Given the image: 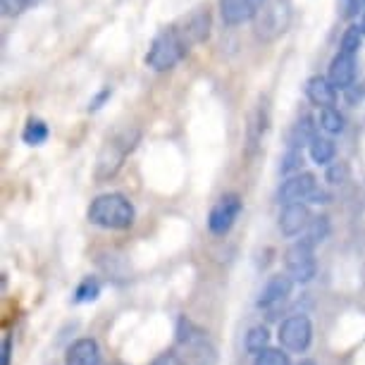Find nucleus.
<instances>
[{
	"label": "nucleus",
	"instance_id": "ddd939ff",
	"mask_svg": "<svg viewBox=\"0 0 365 365\" xmlns=\"http://www.w3.org/2000/svg\"><path fill=\"white\" fill-rule=\"evenodd\" d=\"M327 77L339 91L349 88L356 79V53H346V51L336 53L332 58V63H329Z\"/></svg>",
	"mask_w": 365,
	"mask_h": 365
},
{
	"label": "nucleus",
	"instance_id": "1a4fd4ad",
	"mask_svg": "<svg viewBox=\"0 0 365 365\" xmlns=\"http://www.w3.org/2000/svg\"><path fill=\"white\" fill-rule=\"evenodd\" d=\"M267 0H220V15L227 26H239L256 19Z\"/></svg>",
	"mask_w": 365,
	"mask_h": 365
},
{
	"label": "nucleus",
	"instance_id": "f3484780",
	"mask_svg": "<svg viewBox=\"0 0 365 365\" xmlns=\"http://www.w3.org/2000/svg\"><path fill=\"white\" fill-rule=\"evenodd\" d=\"M315 127L318 125H313V117H308V115H303L299 122L294 125L292 129V139H289V148H301L303 143H311L315 136Z\"/></svg>",
	"mask_w": 365,
	"mask_h": 365
},
{
	"label": "nucleus",
	"instance_id": "2f4dec72",
	"mask_svg": "<svg viewBox=\"0 0 365 365\" xmlns=\"http://www.w3.org/2000/svg\"><path fill=\"white\" fill-rule=\"evenodd\" d=\"M308 201H311V203H327V201H329V194H327V191H322V189L318 187V189L313 191L311 196H308Z\"/></svg>",
	"mask_w": 365,
	"mask_h": 365
},
{
	"label": "nucleus",
	"instance_id": "f03ea898",
	"mask_svg": "<svg viewBox=\"0 0 365 365\" xmlns=\"http://www.w3.org/2000/svg\"><path fill=\"white\" fill-rule=\"evenodd\" d=\"M187 51L189 43L184 41L182 31L177 26H170V29H163L153 38L146 55V65L155 72H168L187 55Z\"/></svg>",
	"mask_w": 365,
	"mask_h": 365
},
{
	"label": "nucleus",
	"instance_id": "2eb2a0df",
	"mask_svg": "<svg viewBox=\"0 0 365 365\" xmlns=\"http://www.w3.org/2000/svg\"><path fill=\"white\" fill-rule=\"evenodd\" d=\"M336 91H339V88L329 81V77H313V79H308V84H306L308 101L318 108H332L336 103Z\"/></svg>",
	"mask_w": 365,
	"mask_h": 365
},
{
	"label": "nucleus",
	"instance_id": "72a5a7b5",
	"mask_svg": "<svg viewBox=\"0 0 365 365\" xmlns=\"http://www.w3.org/2000/svg\"><path fill=\"white\" fill-rule=\"evenodd\" d=\"M296 365H315V361H311V358H301V361L296 363Z\"/></svg>",
	"mask_w": 365,
	"mask_h": 365
},
{
	"label": "nucleus",
	"instance_id": "6e6552de",
	"mask_svg": "<svg viewBox=\"0 0 365 365\" xmlns=\"http://www.w3.org/2000/svg\"><path fill=\"white\" fill-rule=\"evenodd\" d=\"M318 189V179L311 172H296L289 179L282 182V187L277 191V201L279 203H299V201H308V196Z\"/></svg>",
	"mask_w": 365,
	"mask_h": 365
},
{
	"label": "nucleus",
	"instance_id": "c756f323",
	"mask_svg": "<svg viewBox=\"0 0 365 365\" xmlns=\"http://www.w3.org/2000/svg\"><path fill=\"white\" fill-rule=\"evenodd\" d=\"M150 365H184V361H182V356H179L177 351H168V354L158 356Z\"/></svg>",
	"mask_w": 365,
	"mask_h": 365
},
{
	"label": "nucleus",
	"instance_id": "f8f14e48",
	"mask_svg": "<svg viewBox=\"0 0 365 365\" xmlns=\"http://www.w3.org/2000/svg\"><path fill=\"white\" fill-rule=\"evenodd\" d=\"M311 210L306 203H287L284 210L279 215V230L284 237H296V234L306 232V227L311 225Z\"/></svg>",
	"mask_w": 365,
	"mask_h": 365
},
{
	"label": "nucleus",
	"instance_id": "4468645a",
	"mask_svg": "<svg viewBox=\"0 0 365 365\" xmlns=\"http://www.w3.org/2000/svg\"><path fill=\"white\" fill-rule=\"evenodd\" d=\"M65 365H103L98 341L91 339V336L77 339L70 349H67Z\"/></svg>",
	"mask_w": 365,
	"mask_h": 365
},
{
	"label": "nucleus",
	"instance_id": "7c9ffc66",
	"mask_svg": "<svg viewBox=\"0 0 365 365\" xmlns=\"http://www.w3.org/2000/svg\"><path fill=\"white\" fill-rule=\"evenodd\" d=\"M10 358H12V339L5 336L3 346H0V365H10Z\"/></svg>",
	"mask_w": 365,
	"mask_h": 365
},
{
	"label": "nucleus",
	"instance_id": "473e14b6",
	"mask_svg": "<svg viewBox=\"0 0 365 365\" xmlns=\"http://www.w3.org/2000/svg\"><path fill=\"white\" fill-rule=\"evenodd\" d=\"M108 96H110V88H106V91H103V93L98 96V98H96V101L91 103V106H88V110H98V108H101V103L106 101Z\"/></svg>",
	"mask_w": 365,
	"mask_h": 365
},
{
	"label": "nucleus",
	"instance_id": "9b49d317",
	"mask_svg": "<svg viewBox=\"0 0 365 365\" xmlns=\"http://www.w3.org/2000/svg\"><path fill=\"white\" fill-rule=\"evenodd\" d=\"M210 26H212L210 12L208 10H196V12H191V15L184 19L177 29L182 31L184 41H187L189 48H191L196 43H203V41L210 36Z\"/></svg>",
	"mask_w": 365,
	"mask_h": 365
},
{
	"label": "nucleus",
	"instance_id": "f704fd0d",
	"mask_svg": "<svg viewBox=\"0 0 365 365\" xmlns=\"http://www.w3.org/2000/svg\"><path fill=\"white\" fill-rule=\"evenodd\" d=\"M361 31L365 34V12H363V19H361Z\"/></svg>",
	"mask_w": 365,
	"mask_h": 365
},
{
	"label": "nucleus",
	"instance_id": "39448f33",
	"mask_svg": "<svg viewBox=\"0 0 365 365\" xmlns=\"http://www.w3.org/2000/svg\"><path fill=\"white\" fill-rule=\"evenodd\" d=\"M284 265H287V274L299 284H306L315 277L318 272V263H315V246L306 244V241H299L292 249L284 253Z\"/></svg>",
	"mask_w": 365,
	"mask_h": 365
},
{
	"label": "nucleus",
	"instance_id": "5701e85b",
	"mask_svg": "<svg viewBox=\"0 0 365 365\" xmlns=\"http://www.w3.org/2000/svg\"><path fill=\"white\" fill-rule=\"evenodd\" d=\"M48 134H51V132H48L46 122L29 120V122H26V127H24V132H22V139H24V143H29V146H41V143H46Z\"/></svg>",
	"mask_w": 365,
	"mask_h": 365
},
{
	"label": "nucleus",
	"instance_id": "7ed1b4c3",
	"mask_svg": "<svg viewBox=\"0 0 365 365\" xmlns=\"http://www.w3.org/2000/svg\"><path fill=\"white\" fill-rule=\"evenodd\" d=\"M292 24V3L289 0H267L256 17V36L260 41H274Z\"/></svg>",
	"mask_w": 365,
	"mask_h": 365
},
{
	"label": "nucleus",
	"instance_id": "f257e3e1",
	"mask_svg": "<svg viewBox=\"0 0 365 365\" xmlns=\"http://www.w3.org/2000/svg\"><path fill=\"white\" fill-rule=\"evenodd\" d=\"M134 220V205L122 194H103L88 205V222L103 227V230H129Z\"/></svg>",
	"mask_w": 365,
	"mask_h": 365
},
{
	"label": "nucleus",
	"instance_id": "9d476101",
	"mask_svg": "<svg viewBox=\"0 0 365 365\" xmlns=\"http://www.w3.org/2000/svg\"><path fill=\"white\" fill-rule=\"evenodd\" d=\"M296 282L289 277V274H272L270 279L265 282L263 292L258 296V308H274L279 306L282 301H287L294 292Z\"/></svg>",
	"mask_w": 365,
	"mask_h": 365
},
{
	"label": "nucleus",
	"instance_id": "bb28decb",
	"mask_svg": "<svg viewBox=\"0 0 365 365\" xmlns=\"http://www.w3.org/2000/svg\"><path fill=\"white\" fill-rule=\"evenodd\" d=\"M349 179V165L346 163H334L327 168V182L329 184H344Z\"/></svg>",
	"mask_w": 365,
	"mask_h": 365
},
{
	"label": "nucleus",
	"instance_id": "cd10ccee",
	"mask_svg": "<svg viewBox=\"0 0 365 365\" xmlns=\"http://www.w3.org/2000/svg\"><path fill=\"white\" fill-rule=\"evenodd\" d=\"M361 3H363V0H336V8H339V17H344V19L356 17L358 10H361Z\"/></svg>",
	"mask_w": 365,
	"mask_h": 365
},
{
	"label": "nucleus",
	"instance_id": "a878e982",
	"mask_svg": "<svg viewBox=\"0 0 365 365\" xmlns=\"http://www.w3.org/2000/svg\"><path fill=\"white\" fill-rule=\"evenodd\" d=\"M361 26H349L346 31H344L341 36V48L339 51H346V53H358V48H361Z\"/></svg>",
	"mask_w": 365,
	"mask_h": 365
},
{
	"label": "nucleus",
	"instance_id": "dca6fc26",
	"mask_svg": "<svg viewBox=\"0 0 365 365\" xmlns=\"http://www.w3.org/2000/svg\"><path fill=\"white\" fill-rule=\"evenodd\" d=\"M308 153H311V160L315 165H329L336 155V146L329 136H315V139L308 143Z\"/></svg>",
	"mask_w": 365,
	"mask_h": 365
},
{
	"label": "nucleus",
	"instance_id": "423d86ee",
	"mask_svg": "<svg viewBox=\"0 0 365 365\" xmlns=\"http://www.w3.org/2000/svg\"><path fill=\"white\" fill-rule=\"evenodd\" d=\"M277 339L287 351H294V354L306 351L308 346H311V341H313L311 320H308L306 315H292V318H287L279 325Z\"/></svg>",
	"mask_w": 365,
	"mask_h": 365
},
{
	"label": "nucleus",
	"instance_id": "393cba45",
	"mask_svg": "<svg viewBox=\"0 0 365 365\" xmlns=\"http://www.w3.org/2000/svg\"><path fill=\"white\" fill-rule=\"evenodd\" d=\"M301 163H303L301 148H289L287 153H284V158H282V165H279L282 175H292V172H299Z\"/></svg>",
	"mask_w": 365,
	"mask_h": 365
},
{
	"label": "nucleus",
	"instance_id": "4be33fe9",
	"mask_svg": "<svg viewBox=\"0 0 365 365\" xmlns=\"http://www.w3.org/2000/svg\"><path fill=\"white\" fill-rule=\"evenodd\" d=\"M98 296H101V282L88 274V277L81 279V284L74 292V303H91Z\"/></svg>",
	"mask_w": 365,
	"mask_h": 365
},
{
	"label": "nucleus",
	"instance_id": "b1692460",
	"mask_svg": "<svg viewBox=\"0 0 365 365\" xmlns=\"http://www.w3.org/2000/svg\"><path fill=\"white\" fill-rule=\"evenodd\" d=\"M253 365H292V361H289V354L282 349H263L260 354H256V361H253Z\"/></svg>",
	"mask_w": 365,
	"mask_h": 365
},
{
	"label": "nucleus",
	"instance_id": "aec40b11",
	"mask_svg": "<svg viewBox=\"0 0 365 365\" xmlns=\"http://www.w3.org/2000/svg\"><path fill=\"white\" fill-rule=\"evenodd\" d=\"M329 237V217L327 215H318L311 220V225L306 227V237H303V241L311 246H318L322 244Z\"/></svg>",
	"mask_w": 365,
	"mask_h": 365
},
{
	"label": "nucleus",
	"instance_id": "6ab92c4d",
	"mask_svg": "<svg viewBox=\"0 0 365 365\" xmlns=\"http://www.w3.org/2000/svg\"><path fill=\"white\" fill-rule=\"evenodd\" d=\"M267 122H270L267 108L265 106H258V110L251 117V125H249V143H251V148H256L258 143L263 141V136L267 132Z\"/></svg>",
	"mask_w": 365,
	"mask_h": 365
},
{
	"label": "nucleus",
	"instance_id": "20e7f679",
	"mask_svg": "<svg viewBox=\"0 0 365 365\" xmlns=\"http://www.w3.org/2000/svg\"><path fill=\"white\" fill-rule=\"evenodd\" d=\"M136 141H139V132L136 129H122L120 134L113 136V141L108 143L106 150L98 158V175L101 177H113L120 170L122 160L127 158V153H132Z\"/></svg>",
	"mask_w": 365,
	"mask_h": 365
},
{
	"label": "nucleus",
	"instance_id": "c85d7f7f",
	"mask_svg": "<svg viewBox=\"0 0 365 365\" xmlns=\"http://www.w3.org/2000/svg\"><path fill=\"white\" fill-rule=\"evenodd\" d=\"M31 0H0V8H3L5 15H19V12H24L29 8Z\"/></svg>",
	"mask_w": 365,
	"mask_h": 365
},
{
	"label": "nucleus",
	"instance_id": "c9c22d12",
	"mask_svg": "<svg viewBox=\"0 0 365 365\" xmlns=\"http://www.w3.org/2000/svg\"><path fill=\"white\" fill-rule=\"evenodd\" d=\"M363 3H365V0H363Z\"/></svg>",
	"mask_w": 365,
	"mask_h": 365
},
{
	"label": "nucleus",
	"instance_id": "a211bd4d",
	"mask_svg": "<svg viewBox=\"0 0 365 365\" xmlns=\"http://www.w3.org/2000/svg\"><path fill=\"white\" fill-rule=\"evenodd\" d=\"M318 127L325 134H341L344 127H346V120H344V115L334 106L332 108H320Z\"/></svg>",
	"mask_w": 365,
	"mask_h": 365
},
{
	"label": "nucleus",
	"instance_id": "412c9836",
	"mask_svg": "<svg viewBox=\"0 0 365 365\" xmlns=\"http://www.w3.org/2000/svg\"><path fill=\"white\" fill-rule=\"evenodd\" d=\"M267 344H270V332H267L265 325H256L249 329V334H246V351L249 354H260L263 349H267Z\"/></svg>",
	"mask_w": 365,
	"mask_h": 365
},
{
	"label": "nucleus",
	"instance_id": "0eeeda50",
	"mask_svg": "<svg viewBox=\"0 0 365 365\" xmlns=\"http://www.w3.org/2000/svg\"><path fill=\"white\" fill-rule=\"evenodd\" d=\"M241 208H244V203H241L239 194H225V196H220V201L212 205L210 217H208L210 232L215 234V237H225V234L234 227V222L239 220Z\"/></svg>",
	"mask_w": 365,
	"mask_h": 365
}]
</instances>
